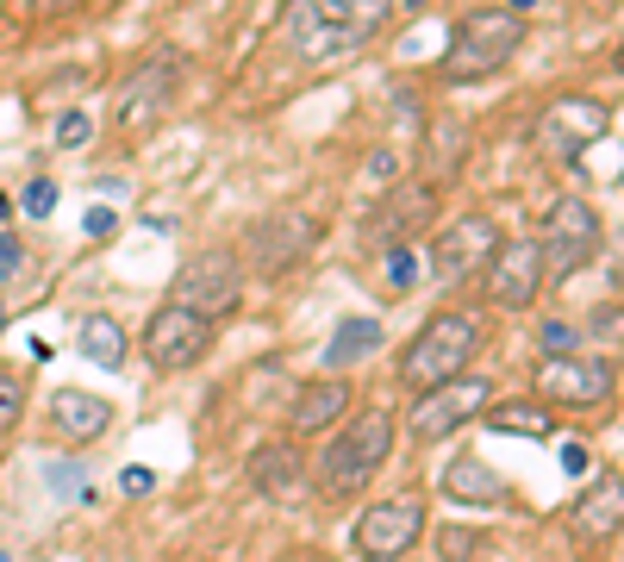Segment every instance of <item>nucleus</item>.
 I'll return each instance as SVG.
<instances>
[{
	"label": "nucleus",
	"mask_w": 624,
	"mask_h": 562,
	"mask_svg": "<svg viewBox=\"0 0 624 562\" xmlns=\"http://www.w3.org/2000/svg\"><path fill=\"white\" fill-rule=\"evenodd\" d=\"M375 344H381V319H344L337 338L325 344V368H350L356 356H369Z\"/></svg>",
	"instance_id": "24"
},
{
	"label": "nucleus",
	"mask_w": 624,
	"mask_h": 562,
	"mask_svg": "<svg viewBox=\"0 0 624 562\" xmlns=\"http://www.w3.org/2000/svg\"><path fill=\"white\" fill-rule=\"evenodd\" d=\"M600 213L587 207L581 195H562L556 207H549L544 219V238H537V251H544V275L549 282H562V275L587 269L593 256H600Z\"/></svg>",
	"instance_id": "6"
},
{
	"label": "nucleus",
	"mask_w": 624,
	"mask_h": 562,
	"mask_svg": "<svg viewBox=\"0 0 624 562\" xmlns=\"http://www.w3.org/2000/svg\"><path fill=\"white\" fill-rule=\"evenodd\" d=\"M562 469H568V475H587V469H593V456H587L581 444H562Z\"/></svg>",
	"instance_id": "34"
},
{
	"label": "nucleus",
	"mask_w": 624,
	"mask_h": 562,
	"mask_svg": "<svg viewBox=\"0 0 624 562\" xmlns=\"http://www.w3.org/2000/svg\"><path fill=\"white\" fill-rule=\"evenodd\" d=\"M612 388H619V368L605 363V356H544V368H537V400L544 407H562V412H593L612 400Z\"/></svg>",
	"instance_id": "8"
},
{
	"label": "nucleus",
	"mask_w": 624,
	"mask_h": 562,
	"mask_svg": "<svg viewBox=\"0 0 624 562\" xmlns=\"http://www.w3.org/2000/svg\"><path fill=\"white\" fill-rule=\"evenodd\" d=\"M544 132H549V151L562 156V163H575L587 144H600V137L612 132V113H605V100L575 95V100H556V107H549Z\"/></svg>",
	"instance_id": "16"
},
{
	"label": "nucleus",
	"mask_w": 624,
	"mask_h": 562,
	"mask_svg": "<svg viewBox=\"0 0 624 562\" xmlns=\"http://www.w3.org/2000/svg\"><path fill=\"white\" fill-rule=\"evenodd\" d=\"M388 175H393V156H388V151L369 156V181H388Z\"/></svg>",
	"instance_id": "35"
},
{
	"label": "nucleus",
	"mask_w": 624,
	"mask_h": 562,
	"mask_svg": "<svg viewBox=\"0 0 624 562\" xmlns=\"http://www.w3.org/2000/svg\"><path fill=\"white\" fill-rule=\"evenodd\" d=\"M113 232H119V213H113V207H94V213H88V238H94V244H107Z\"/></svg>",
	"instance_id": "30"
},
{
	"label": "nucleus",
	"mask_w": 624,
	"mask_h": 562,
	"mask_svg": "<svg viewBox=\"0 0 624 562\" xmlns=\"http://www.w3.org/2000/svg\"><path fill=\"white\" fill-rule=\"evenodd\" d=\"M475 350H481V319H475V312H437V319L400 350V382H406L412 394L463 382L468 363H475Z\"/></svg>",
	"instance_id": "4"
},
{
	"label": "nucleus",
	"mask_w": 624,
	"mask_h": 562,
	"mask_svg": "<svg viewBox=\"0 0 624 562\" xmlns=\"http://www.w3.org/2000/svg\"><path fill=\"white\" fill-rule=\"evenodd\" d=\"M119 487H125V494H151V487H156V475H151L144 463H132L125 475H119Z\"/></svg>",
	"instance_id": "32"
},
{
	"label": "nucleus",
	"mask_w": 624,
	"mask_h": 562,
	"mask_svg": "<svg viewBox=\"0 0 624 562\" xmlns=\"http://www.w3.org/2000/svg\"><path fill=\"white\" fill-rule=\"evenodd\" d=\"M176 300L181 307H194V312H207V319L232 312L237 300H244V263H237L232 251L188 256V263L176 269Z\"/></svg>",
	"instance_id": "11"
},
{
	"label": "nucleus",
	"mask_w": 624,
	"mask_h": 562,
	"mask_svg": "<svg viewBox=\"0 0 624 562\" xmlns=\"http://www.w3.org/2000/svg\"><path fill=\"white\" fill-rule=\"evenodd\" d=\"M0 562H13V557H0Z\"/></svg>",
	"instance_id": "41"
},
{
	"label": "nucleus",
	"mask_w": 624,
	"mask_h": 562,
	"mask_svg": "<svg viewBox=\"0 0 624 562\" xmlns=\"http://www.w3.org/2000/svg\"><path fill=\"white\" fill-rule=\"evenodd\" d=\"M207 350H213V319H207V312L181 307V300L151 312V326H144V363H151L156 375H181V368H194Z\"/></svg>",
	"instance_id": "7"
},
{
	"label": "nucleus",
	"mask_w": 624,
	"mask_h": 562,
	"mask_svg": "<svg viewBox=\"0 0 624 562\" xmlns=\"http://www.w3.org/2000/svg\"><path fill=\"white\" fill-rule=\"evenodd\" d=\"M0 331H7V307H0Z\"/></svg>",
	"instance_id": "40"
},
{
	"label": "nucleus",
	"mask_w": 624,
	"mask_h": 562,
	"mask_svg": "<svg viewBox=\"0 0 624 562\" xmlns=\"http://www.w3.org/2000/svg\"><path fill=\"white\" fill-rule=\"evenodd\" d=\"M88 137H94V125H88V113H63V119H57V144H63V151H81Z\"/></svg>",
	"instance_id": "28"
},
{
	"label": "nucleus",
	"mask_w": 624,
	"mask_h": 562,
	"mask_svg": "<svg viewBox=\"0 0 624 562\" xmlns=\"http://www.w3.org/2000/svg\"><path fill=\"white\" fill-rule=\"evenodd\" d=\"M51 426H57V438H69V444H94V438L113 431V400H107V394H88V388H63L57 400H51Z\"/></svg>",
	"instance_id": "19"
},
{
	"label": "nucleus",
	"mask_w": 624,
	"mask_h": 562,
	"mask_svg": "<svg viewBox=\"0 0 624 562\" xmlns=\"http://www.w3.org/2000/svg\"><path fill=\"white\" fill-rule=\"evenodd\" d=\"M388 456H393V412L369 407L325 444V456L312 469V487H319L325 500H350V494H363V487L381 475Z\"/></svg>",
	"instance_id": "2"
},
{
	"label": "nucleus",
	"mask_w": 624,
	"mask_h": 562,
	"mask_svg": "<svg viewBox=\"0 0 624 562\" xmlns=\"http://www.w3.org/2000/svg\"><path fill=\"white\" fill-rule=\"evenodd\" d=\"M493 251H500L493 219H481V213L456 219V225L437 232V244H431V275H437V288H463V282H475V275L488 269Z\"/></svg>",
	"instance_id": "12"
},
{
	"label": "nucleus",
	"mask_w": 624,
	"mask_h": 562,
	"mask_svg": "<svg viewBox=\"0 0 624 562\" xmlns=\"http://www.w3.org/2000/svg\"><path fill=\"white\" fill-rule=\"evenodd\" d=\"M393 0H288V44L300 57H344L388 25Z\"/></svg>",
	"instance_id": "1"
},
{
	"label": "nucleus",
	"mask_w": 624,
	"mask_h": 562,
	"mask_svg": "<svg viewBox=\"0 0 624 562\" xmlns=\"http://www.w3.org/2000/svg\"><path fill=\"white\" fill-rule=\"evenodd\" d=\"M412 275H419V256H412V251H388V288H393V294H406V288H412Z\"/></svg>",
	"instance_id": "29"
},
{
	"label": "nucleus",
	"mask_w": 624,
	"mask_h": 562,
	"mask_svg": "<svg viewBox=\"0 0 624 562\" xmlns=\"http://www.w3.org/2000/svg\"><path fill=\"white\" fill-rule=\"evenodd\" d=\"M20 412H25V382L13 368H0V438L20 426Z\"/></svg>",
	"instance_id": "25"
},
{
	"label": "nucleus",
	"mask_w": 624,
	"mask_h": 562,
	"mask_svg": "<svg viewBox=\"0 0 624 562\" xmlns=\"http://www.w3.org/2000/svg\"><path fill=\"white\" fill-rule=\"evenodd\" d=\"M575 538L587 543V550H600L605 538H619L624 531V475L619 469H600L593 482L581 487V500H575Z\"/></svg>",
	"instance_id": "15"
},
{
	"label": "nucleus",
	"mask_w": 624,
	"mask_h": 562,
	"mask_svg": "<svg viewBox=\"0 0 624 562\" xmlns=\"http://www.w3.org/2000/svg\"><path fill=\"white\" fill-rule=\"evenodd\" d=\"M250 482H256V494H269V500H293V487H300V450L293 444L256 450L250 456Z\"/></svg>",
	"instance_id": "23"
},
{
	"label": "nucleus",
	"mask_w": 624,
	"mask_h": 562,
	"mask_svg": "<svg viewBox=\"0 0 624 562\" xmlns=\"http://www.w3.org/2000/svg\"><path fill=\"white\" fill-rule=\"evenodd\" d=\"M425 538V500L419 494H400V500H375L363 519H356V550L369 562H400L406 550H419Z\"/></svg>",
	"instance_id": "10"
},
{
	"label": "nucleus",
	"mask_w": 624,
	"mask_h": 562,
	"mask_svg": "<svg viewBox=\"0 0 624 562\" xmlns=\"http://www.w3.org/2000/svg\"><path fill=\"white\" fill-rule=\"evenodd\" d=\"M525 7H537V0H512V13H525Z\"/></svg>",
	"instance_id": "37"
},
{
	"label": "nucleus",
	"mask_w": 624,
	"mask_h": 562,
	"mask_svg": "<svg viewBox=\"0 0 624 562\" xmlns=\"http://www.w3.org/2000/svg\"><path fill=\"white\" fill-rule=\"evenodd\" d=\"M519 44H525V13H512V7H475V13L456 20L437 69H444V81H488L519 57Z\"/></svg>",
	"instance_id": "3"
},
{
	"label": "nucleus",
	"mask_w": 624,
	"mask_h": 562,
	"mask_svg": "<svg viewBox=\"0 0 624 562\" xmlns=\"http://www.w3.org/2000/svg\"><path fill=\"white\" fill-rule=\"evenodd\" d=\"M25 7H32V13H69L76 0H25Z\"/></svg>",
	"instance_id": "36"
},
{
	"label": "nucleus",
	"mask_w": 624,
	"mask_h": 562,
	"mask_svg": "<svg viewBox=\"0 0 624 562\" xmlns=\"http://www.w3.org/2000/svg\"><path fill=\"white\" fill-rule=\"evenodd\" d=\"M181 69L188 63L176 57V51H156L151 63H137L132 76H125V88H119L113 100V125L125 137H151L163 119H169V107H176L181 95Z\"/></svg>",
	"instance_id": "5"
},
{
	"label": "nucleus",
	"mask_w": 624,
	"mask_h": 562,
	"mask_svg": "<svg viewBox=\"0 0 624 562\" xmlns=\"http://www.w3.org/2000/svg\"><path fill=\"white\" fill-rule=\"evenodd\" d=\"M537 344H544V356H575V350H581V331L562 326V319H549V326L537 331Z\"/></svg>",
	"instance_id": "27"
},
{
	"label": "nucleus",
	"mask_w": 624,
	"mask_h": 562,
	"mask_svg": "<svg viewBox=\"0 0 624 562\" xmlns=\"http://www.w3.org/2000/svg\"><path fill=\"white\" fill-rule=\"evenodd\" d=\"M481 282H488V300H493L500 312H525V307H537V294L549 288L537 238H500V251L488 256Z\"/></svg>",
	"instance_id": "9"
},
{
	"label": "nucleus",
	"mask_w": 624,
	"mask_h": 562,
	"mask_svg": "<svg viewBox=\"0 0 624 562\" xmlns=\"http://www.w3.org/2000/svg\"><path fill=\"white\" fill-rule=\"evenodd\" d=\"M444 494L463 500V506H506V482H500L493 463H481L475 450H463V456L444 469Z\"/></svg>",
	"instance_id": "20"
},
{
	"label": "nucleus",
	"mask_w": 624,
	"mask_h": 562,
	"mask_svg": "<svg viewBox=\"0 0 624 562\" xmlns=\"http://www.w3.org/2000/svg\"><path fill=\"white\" fill-rule=\"evenodd\" d=\"M593 331H600V338H624V312L619 307H600V312H593Z\"/></svg>",
	"instance_id": "33"
},
{
	"label": "nucleus",
	"mask_w": 624,
	"mask_h": 562,
	"mask_svg": "<svg viewBox=\"0 0 624 562\" xmlns=\"http://www.w3.org/2000/svg\"><path fill=\"white\" fill-rule=\"evenodd\" d=\"M76 344H81V356L88 363H100V368H125V356H132V344H125V326L119 319H107V312H88L76 326Z\"/></svg>",
	"instance_id": "22"
},
{
	"label": "nucleus",
	"mask_w": 624,
	"mask_h": 562,
	"mask_svg": "<svg viewBox=\"0 0 624 562\" xmlns=\"http://www.w3.org/2000/svg\"><path fill=\"white\" fill-rule=\"evenodd\" d=\"M7 213H13V200H7V195H0V219H7Z\"/></svg>",
	"instance_id": "38"
},
{
	"label": "nucleus",
	"mask_w": 624,
	"mask_h": 562,
	"mask_svg": "<svg viewBox=\"0 0 624 562\" xmlns=\"http://www.w3.org/2000/svg\"><path fill=\"white\" fill-rule=\"evenodd\" d=\"M481 419H488V431H506V438H549L556 431V412L544 400H488Z\"/></svg>",
	"instance_id": "21"
},
{
	"label": "nucleus",
	"mask_w": 624,
	"mask_h": 562,
	"mask_svg": "<svg viewBox=\"0 0 624 562\" xmlns=\"http://www.w3.org/2000/svg\"><path fill=\"white\" fill-rule=\"evenodd\" d=\"M612 63H619V69H624V44H619V57H612Z\"/></svg>",
	"instance_id": "39"
},
{
	"label": "nucleus",
	"mask_w": 624,
	"mask_h": 562,
	"mask_svg": "<svg viewBox=\"0 0 624 562\" xmlns=\"http://www.w3.org/2000/svg\"><path fill=\"white\" fill-rule=\"evenodd\" d=\"M312 244H319V225H312V213H300V207H281V213L250 225V263L263 275H288L293 263L312 256Z\"/></svg>",
	"instance_id": "14"
},
{
	"label": "nucleus",
	"mask_w": 624,
	"mask_h": 562,
	"mask_svg": "<svg viewBox=\"0 0 624 562\" xmlns=\"http://www.w3.org/2000/svg\"><path fill=\"white\" fill-rule=\"evenodd\" d=\"M344 412H350V382L319 375V382L300 388V400H293V412H288V431L293 438H319V431H337Z\"/></svg>",
	"instance_id": "18"
},
{
	"label": "nucleus",
	"mask_w": 624,
	"mask_h": 562,
	"mask_svg": "<svg viewBox=\"0 0 624 562\" xmlns=\"http://www.w3.org/2000/svg\"><path fill=\"white\" fill-rule=\"evenodd\" d=\"M488 407V382H444V388H425L406 412V431L419 444H437L449 431H463L468 419H481Z\"/></svg>",
	"instance_id": "13"
},
{
	"label": "nucleus",
	"mask_w": 624,
	"mask_h": 562,
	"mask_svg": "<svg viewBox=\"0 0 624 562\" xmlns=\"http://www.w3.org/2000/svg\"><path fill=\"white\" fill-rule=\"evenodd\" d=\"M20 263H25V251H20V238H13V232H0V282H7V275L20 269Z\"/></svg>",
	"instance_id": "31"
},
{
	"label": "nucleus",
	"mask_w": 624,
	"mask_h": 562,
	"mask_svg": "<svg viewBox=\"0 0 624 562\" xmlns=\"http://www.w3.org/2000/svg\"><path fill=\"white\" fill-rule=\"evenodd\" d=\"M425 219H431V188H419V181L393 188V195L375 207V219H369L375 251H406V238L425 232Z\"/></svg>",
	"instance_id": "17"
},
{
	"label": "nucleus",
	"mask_w": 624,
	"mask_h": 562,
	"mask_svg": "<svg viewBox=\"0 0 624 562\" xmlns=\"http://www.w3.org/2000/svg\"><path fill=\"white\" fill-rule=\"evenodd\" d=\"M20 207H25V219H51L57 213V181H51V175H32L25 195H20Z\"/></svg>",
	"instance_id": "26"
}]
</instances>
